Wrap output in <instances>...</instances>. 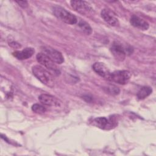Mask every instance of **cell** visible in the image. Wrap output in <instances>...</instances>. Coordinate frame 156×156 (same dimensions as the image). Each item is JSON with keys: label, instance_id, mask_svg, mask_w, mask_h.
<instances>
[{"label": "cell", "instance_id": "6da1fadb", "mask_svg": "<svg viewBox=\"0 0 156 156\" xmlns=\"http://www.w3.org/2000/svg\"><path fill=\"white\" fill-rule=\"evenodd\" d=\"M34 75L45 85L52 88L54 86V80L52 75L45 68L40 65H35L32 67Z\"/></svg>", "mask_w": 156, "mask_h": 156}, {"label": "cell", "instance_id": "7a4b0ae2", "mask_svg": "<svg viewBox=\"0 0 156 156\" xmlns=\"http://www.w3.org/2000/svg\"><path fill=\"white\" fill-rule=\"evenodd\" d=\"M52 12L57 18L66 24H75L77 23V19L76 16L61 6L55 5L52 7Z\"/></svg>", "mask_w": 156, "mask_h": 156}, {"label": "cell", "instance_id": "3957f363", "mask_svg": "<svg viewBox=\"0 0 156 156\" xmlns=\"http://www.w3.org/2000/svg\"><path fill=\"white\" fill-rule=\"evenodd\" d=\"M36 58L40 64L46 68L49 71H52L54 75L58 76L60 74V70L58 69L55 63L47 55L43 52H40L37 54Z\"/></svg>", "mask_w": 156, "mask_h": 156}, {"label": "cell", "instance_id": "277c9868", "mask_svg": "<svg viewBox=\"0 0 156 156\" xmlns=\"http://www.w3.org/2000/svg\"><path fill=\"white\" fill-rule=\"evenodd\" d=\"M71 7L79 13L87 15L92 13L93 9L89 3L85 1L74 0L70 2Z\"/></svg>", "mask_w": 156, "mask_h": 156}, {"label": "cell", "instance_id": "5b68a950", "mask_svg": "<svg viewBox=\"0 0 156 156\" xmlns=\"http://www.w3.org/2000/svg\"><path fill=\"white\" fill-rule=\"evenodd\" d=\"M130 49L126 48L121 43L115 41L113 43L111 48L110 51L113 55V56L117 59L120 61H122L127 54L129 52Z\"/></svg>", "mask_w": 156, "mask_h": 156}, {"label": "cell", "instance_id": "8992f818", "mask_svg": "<svg viewBox=\"0 0 156 156\" xmlns=\"http://www.w3.org/2000/svg\"><path fill=\"white\" fill-rule=\"evenodd\" d=\"M131 77V74L127 70L115 71L111 74V80L119 84L124 85L128 82Z\"/></svg>", "mask_w": 156, "mask_h": 156}, {"label": "cell", "instance_id": "52a82bcc", "mask_svg": "<svg viewBox=\"0 0 156 156\" xmlns=\"http://www.w3.org/2000/svg\"><path fill=\"white\" fill-rule=\"evenodd\" d=\"M43 53L47 55L50 58H51L55 63L61 64L64 62V58L62 53L55 49L50 47H42Z\"/></svg>", "mask_w": 156, "mask_h": 156}, {"label": "cell", "instance_id": "ba28073f", "mask_svg": "<svg viewBox=\"0 0 156 156\" xmlns=\"http://www.w3.org/2000/svg\"><path fill=\"white\" fill-rule=\"evenodd\" d=\"M39 101L46 105L58 107L61 105V101L56 97L48 94H41L38 96Z\"/></svg>", "mask_w": 156, "mask_h": 156}, {"label": "cell", "instance_id": "9c48e42d", "mask_svg": "<svg viewBox=\"0 0 156 156\" xmlns=\"http://www.w3.org/2000/svg\"><path fill=\"white\" fill-rule=\"evenodd\" d=\"M93 69L101 77L108 80H111L112 73L104 63L101 62H96L93 65Z\"/></svg>", "mask_w": 156, "mask_h": 156}, {"label": "cell", "instance_id": "30bf717a", "mask_svg": "<svg viewBox=\"0 0 156 156\" xmlns=\"http://www.w3.org/2000/svg\"><path fill=\"white\" fill-rule=\"evenodd\" d=\"M101 15L104 20L110 26H117L119 24L118 20L115 17L113 13L108 9H104L102 10Z\"/></svg>", "mask_w": 156, "mask_h": 156}, {"label": "cell", "instance_id": "8fae6325", "mask_svg": "<svg viewBox=\"0 0 156 156\" xmlns=\"http://www.w3.org/2000/svg\"><path fill=\"white\" fill-rule=\"evenodd\" d=\"M93 122L97 127L102 129L108 130L113 128V127L115 126L114 122L112 119H107L105 117L96 118L94 119Z\"/></svg>", "mask_w": 156, "mask_h": 156}, {"label": "cell", "instance_id": "7c38bea8", "mask_svg": "<svg viewBox=\"0 0 156 156\" xmlns=\"http://www.w3.org/2000/svg\"><path fill=\"white\" fill-rule=\"evenodd\" d=\"M130 22L133 26L143 30L148 29L149 27V23L147 21L136 15H133L131 16Z\"/></svg>", "mask_w": 156, "mask_h": 156}, {"label": "cell", "instance_id": "4fadbf2b", "mask_svg": "<svg viewBox=\"0 0 156 156\" xmlns=\"http://www.w3.org/2000/svg\"><path fill=\"white\" fill-rule=\"evenodd\" d=\"M35 52L32 48H26L22 51H16L13 52V55L18 60H24L31 57Z\"/></svg>", "mask_w": 156, "mask_h": 156}, {"label": "cell", "instance_id": "5bb4252c", "mask_svg": "<svg viewBox=\"0 0 156 156\" xmlns=\"http://www.w3.org/2000/svg\"><path fill=\"white\" fill-rule=\"evenodd\" d=\"M152 91V89L149 87H142L137 93V98L139 99H144L149 96Z\"/></svg>", "mask_w": 156, "mask_h": 156}, {"label": "cell", "instance_id": "9a60e30c", "mask_svg": "<svg viewBox=\"0 0 156 156\" xmlns=\"http://www.w3.org/2000/svg\"><path fill=\"white\" fill-rule=\"evenodd\" d=\"M78 28L79 30L82 31L83 33H85L87 35H90L92 32L91 27L90 26V25L85 21L80 20L79 22H78L77 24Z\"/></svg>", "mask_w": 156, "mask_h": 156}, {"label": "cell", "instance_id": "2e32d148", "mask_svg": "<svg viewBox=\"0 0 156 156\" xmlns=\"http://www.w3.org/2000/svg\"><path fill=\"white\" fill-rule=\"evenodd\" d=\"M32 110L36 113L42 114L46 112V108L42 105L38 104H35L32 106Z\"/></svg>", "mask_w": 156, "mask_h": 156}, {"label": "cell", "instance_id": "e0dca14e", "mask_svg": "<svg viewBox=\"0 0 156 156\" xmlns=\"http://www.w3.org/2000/svg\"><path fill=\"white\" fill-rule=\"evenodd\" d=\"M107 90L108 93L111 94L112 95H116L119 93V89L118 87L113 85L108 87L107 88Z\"/></svg>", "mask_w": 156, "mask_h": 156}, {"label": "cell", "instance_id": "ac0fdd59", "mask_svg": "<svg viewBox=\"0 0 156 156\" xmlns=\"http://www.w3.org/2000/svg\"><path fill=\"white\" fill-rule=\"evenodd\" d=\"M16 2L19 4V5H20L21 7H22L23 8H26L28 5L27 2L26 1H16Z\"/></svg>", "mask_w": 156, "mask_h": 156}, {"label": "cell", "instance_id": "d6986e66", "mask_svg": "<svg viewBox=\"0 0 156 156\" xmlns=\"http://www.w3.org/2000/svg\"><path fill=\"white\" fill-rule=\"evenodd\" d=\"M9 45H10L11 47L13 48H19L21 47V45H20L19 43H16V42H15V41L10 42V43H9Z\"/></svg>", "mask_w": 156, "mask_h": 156}]
</instances>
